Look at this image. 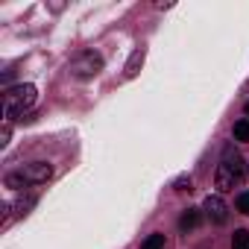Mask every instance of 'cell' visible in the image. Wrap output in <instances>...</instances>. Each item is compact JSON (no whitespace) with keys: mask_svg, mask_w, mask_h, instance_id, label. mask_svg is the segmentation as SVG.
<instances>
[{"mask_svg":"<svg viewBox=\"0 0 249 249\" xmlns=\"http://www.w3.org/2000/svg\"><path fill=\"white\" fill-rule=\"evenodd\" d=\"M33 106H36V85H30V82L27 85H15V88H9L3 94V114H6V120L21 117Z\"/></svg>","mask_w":249,"mask_h":249,"instance_id":"cell-2","label":"cell"},{"mask_svg":"<svg viewBox=\"0 0 249 249\" xmlns=\"http://www.w3.org/2000/svg\"><path fill=\"white\" fill-rule=\"evenodd\" d=\"M199 220H202L199 208H188V211L182 214V220H179V229H182V231H194V229L199 226Z\"/></svg>","mask_w":249,"mask_h":249,"instance_id":"cell-6","label":"cell"},{"mask_svg":"<svg viewBox=\"0 0 249 249\" xmlns=\"http://www.w3.org/2000/svg\"><path fill=\"white\" fill-rule=\"evenodd\" d=\"M231 249H249V231L246 229H237L231 234Z\"/></svg>","mask_w":249,"mask_h":249,"instance_id":"cell-8","label":"cell"},{"mask_svg":"<svg viewBox=\"0 0 249 249\" xmlns=\"http://www.w3.org/2000/svg\"><path fill=\"white\" fill-rule=\"evenodd\" d=\"M237 211H240V214H249V191L237 194Z\"/></svg>","mask_w":249,"mask_h":249,"instance_id":"cell-12","label":"cell"},{"mask_svg":"<svg viewBox=\"0 0 249 249\" xmlns=\"http://www.w3.org/2000/svg\"><path fill=\"white\" fill-rule=\"evenodd\" d=\"M9 135H12V120H3V132H0V147L9 144Z\"/></svg>","mask_w":249,"mask_h":249,"instance_id":"cell-13","label":"cell"},{"mask_svg":"<svg viewBox=\"0 0 249 249\" xmlns=\"http://www.w3.org/2000/svg\"><path fill=\"white\" fill-rule=\"evenodd\" d=\"M246 117H249V103H246Z\"/></svg>","mask_w":249,"mask_h":249,"instance_id":"cell-15","label":"cell"},{"mask_svg":"<svg viewBox=\"0 0 249 249\" xmlns=\"http://www.w3.org/2000/svg\"><path fill=\"white\" fill-rule=\"evenodd\" d=\"M100 71H103V56L94 50H85V53L73 56V62H71V76H76V79H94Z\"/></svg>","mask_w":249,"mask_h":249,"instance_id":"cell-3","label":"cell"},{"mask_svg":"<svg viewBox=\"0 0 249 249\" xmlns=\"http://www.w3.org/2000/svg\"><path fill=\"white\" fill-rule=\"evenodd\" d=\"M205 214H208V220L211 223H217V226H223L226 220H229V208H226V202H223V196L220 194H211V196H205Z\"/></svg>","mask_w":249,"mask_h":249,"instance_id":"cell-5","label":"cell"},{"mask_svg":"<svg viewBox=\"0 0 249 249\" xmlns=\"http://www.w3.org/2000/svg\"><path fill=\"white\" fill-rule=\"evenodd\" d=\"M234 141H249V117L234 123Z\"/></svg>","mask_w":249,"mask_h":249,"instance_id":"cell-10","label":"cell"},{"mask_svg":"<svg viewBox=\"0 0 249 249\" xmlns=\"http://www.w3.org/2000/svg\"><path fill=\"white\" fill-rule=\"evenodd\" d=\"M243 179H246V161H243V156L234 153V147H226V150H223V159H220V164H217V176H214L217 191H220V194L234 191V188L243 185Z\"/></svg>","mask_w":249,"mask_h":249,"instance_id":"cell-1","label":"cell"},{"mask_svg":"<svg viewBox=\"0 0 249 249\" xmlns=\"http://www.w3.org/2000/svg\"><path fill=\"white\" fill-rule=\"evenodd\" d=\"M144 56H147V53H144V47H138V50L129 56V62H126V76H129V79H132V76L138 73V68L144 65Z\"/></svg>","mask_w":249,"mask_h":249,"instance_id":"cell-7","label":"cell"},{"mask_svg":"<svg viewBox=\"0 0 249 249\" xmlns=\"http://www.w3.org/2000/svg\"><path fill=\"white\" fill-rule=\"evenodd\" d=\"M176 191H191V176H182V179H176Z\"/></svg>","mask_w":249,"mask_h":249,"instance_id":"cell-14","label":"cell"},{"mask_svg":"<svg viewBox=\"0 0 249 249\" xmlns=\"http://www.w3.org/2000/svg\"><path fill=\"white\" fill-rule=\"evenodd\" d=\"M18 176H21L27 185H41V182H47V179L53 176V167H50L47 161H33V164L21 167V170H18Z\"/></svg>","mask_w":249,"mask_h":249,"instance_id":"cell-4","label":"cell"},{"mask_svg":"<svg viewBox=\"0 0 249 249\" xmlns=\"http://www.w3.org/2000/svg\"><path fill=\"white\" fill-rule=\"evenodd\" d=\"M36 205V194H30V196H24V199H18L15 202V214L18 217H24V214H30V208Z\"/></svg>","mask_w":249,"mask_h":249,"instance_id":"cell-9","label":"cell"},{"mask_svg":"<svg viewBox=\"0 0 249 249\" xmlns=\"http://www.w3.org/2000/svg\"><path fill=\"white\" fill-rule=\"evenodd\" d=\"M141 249H164V234H150L141 243Z\"/></svg>","mask_w":249,"mask_h":249,"instance_id":"cell-11","label":"cell"}]
</instances>
